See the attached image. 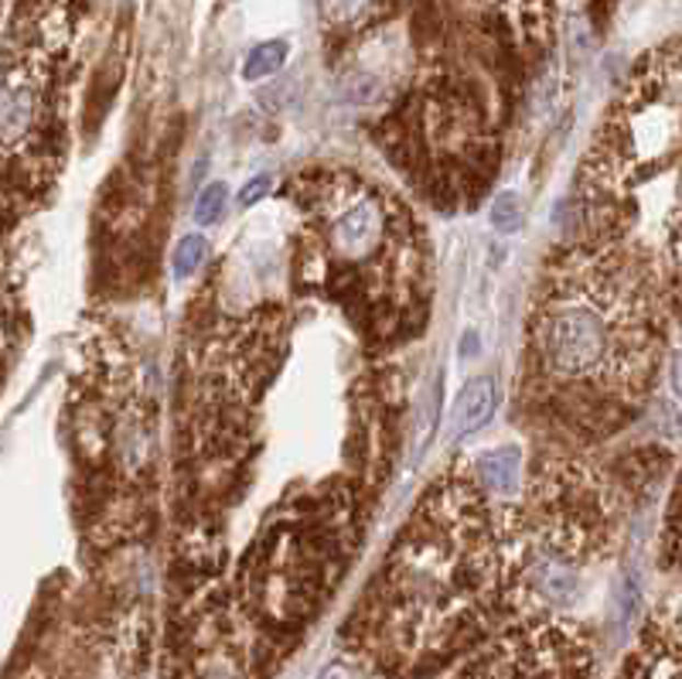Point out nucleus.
I'll return each instance as SVG.
<instances>
[{"label": "nucleus", "instance_id": "1", "mask_svg": "<svg viewBox=\"0 0 682 679\" xmlns=\"http://www.w3.org/2000/svg\"><path fill=\"white\" fill-rule=\"evenodd\" d=\"M471 488H457L454 519L423 516L345 625L352 649L376 669L417 679L478 645L512 608L522 543L495 540Z\"/></svg>", "mask_w": 682, "mask_h": 679}, {"label": "nucleus", "instance_id": "2", "mask_svg": "<svg viewBox=\"0 0 682 679\" xmlns=\"http://www.w3.org/2000/svg\"><path fill=\"white\" fill-rule=\"evenodd\" d=\"M536 349L560 383L645 393L659 362V318L641 273L611 253L570 257L543 294Z\"/></svg>", "mask_w": 682, "mask_h": 679}, {"label": "nucleus", "instance_id": "3", "mask_svg": "<svg viewBox=\"0 0 682 679\" xmlns=\"http://www.w3.org/2000/svg\"><path fill=\"white\" fill-rule=\"evenodd\" d=\"M591 642L577 625H533L499 638L457 679H591Z\"/></svg>", "mask_w": 682, "mask_h": 679}, {"label": "nucleus", "instance_id": "4", "mask_svg": "<svg viewBox=\"0 0 682 679\" xmlns=\"http://www.w3.org/2000/svg\"><path fill=\"white\" fill-rule=\"evenodd\" d=\"M325 233L331 257H338L341 263H365L383 250L389 233V212L383 199L365 184H338L328 195Z\"/></svg>", "mask_w": 682, "mask_h": 679}, {"label": "nucleus", "instance_id": "5", "mask_svg": "<svg viewBox=\"0 0 682 679\" xmlns=\"http://www.w3.org/2000/svg\"><path fill=\"white\" fill-rule=\"evenodd\" d=\"M617 679H682V629L648 625Z\"/></svg>", "mask_w": 682, "mask_h": 679}, {"label": "nucleus", "instance_id": "6", "mask_svg": "<svg viewBox=\"0 0 682 679\" xmlns=\"http://www.w3.org/2000/svg\"><path fill=\"white\" fill-rule=\"evenodd\" d=\"M491 414H495V383L488 376H475L457 396L454 420L461 430H478L491 420Z\"/></svg>", "mask_w": 682, "mask_h": 679}, {"label": "nucleus", "instance_id": "7", "mask_svg": "<svg viewBox=\"0 0 682 679\" xmlns=\"http://www.w3.org/2000/svg\"><path fill=\"white\" fill-rule=\"evenodd\" d=\"M519 468H522V454L515 448L488 451L478 461V482L491 491V496H509V491L519 485Z\"/></svg>", "mask_w": 682, "mask_h": 679}, {"label": "nucleus", "instance_id": "8", "mask_svg": "<svg viewBox=\"0 0 682 679\" xmlns=\"http://www.w3.org/2000/svg\"><path fill=\"white\" fill-rule=\"evenodd\" d=\"M287 61V42H263L257 45L250 55L242 61V79H263V76H273Z\"/></svg>", "mask_w": 682, "mask_h": 679}, {"label": "nucleus", "instance_id": "9", "mask_svg": "<svg viewBox=\"0 0 682 679\" xmlns=\"http://www.w3.org/2000/svg\"><path fill=\"white\" fill-rule=\"evenodd\" d=\"M208 260V239L202 233H192V236H184L178 242V250H174V276L178 281H189L192 273L202 270V263Z\"/></svg>", "mask_w": 682, "mask_h": 679}, {"label": "nucleus", "instance_id": "10", "mask_svg": "<svg viewBox=\"0 0 682 679\" xmlns=\"http://www.w3.org/2000/svg\"><path fill=\"white\" fill-rule=\"evenodd\" d=\"M226 202H229V189L223 181H212L195 202V223L198 226H215L226 215Z\"/></svg>", "mask_w": 682, "mask_h": 679}, {"label": "nucleus", "instance_id": "11", "mask_svg": "<svg viewBox=\"0 0 682 679\" xmlns=\"http://www.w3.org/2000/svg\"><path fill=\"white\" fill-rule=\"evenodd\" d=\"M519 219H522V212H519V195H512V192L495 195L491 212H488L491 229H495V233H515V229H519Z\"/></svg>", "mask_w": 682, "mask_h": 679}, {"label": "nucleus", "instance_id": "12", "mask_svg": "<svg viewBox=\"0 0 682 679\" xmlns=\"http://www.w3.org/2000/svg\"><path fill=\"white\" fill-rule=\"evenodd\" d=\"M270 192H273V178H270V174H257L253 181H246V184H242V192H239V205H242V208H253V205H257V202H263Z\"/></svg>", "mask_w": 682, "mask_h": 679}, {"label": "nucleus", "instance_id": "13", "mask_svg": "<svg viewBox=\"0 0 682 679\" xmlns=\"http://www.w3.org/2000/svg\"><path fill=\"white\" fill-rule=\"evenodd\" d=\"M672 543L679 550V557H682V485H679V496H675V506H672Z\"/></svg>", "mask_w": 682, "mask_h": 679}, {"label": "nucleus", "instance_id": "14", "mask_svg": "<svg viewBox=\"0 0 682 679\" xmlns=\"http://www.w3.org/2000/svg\"><path fill=\"white\" fill-rule=\"evenodd\" d=\"M672 383L682 396V352H675V359H672Z\"/></svg>", "mask_w": 682, "mask_h": 679}]
</instances>
